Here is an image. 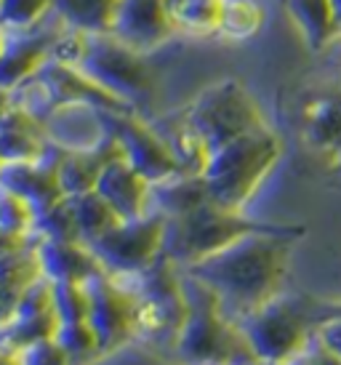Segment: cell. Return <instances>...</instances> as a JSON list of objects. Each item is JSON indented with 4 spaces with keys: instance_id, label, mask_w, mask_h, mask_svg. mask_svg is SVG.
<instances>
[{
    "instance_id": "cell-1",
    "label": "cell",
    "mask_w": 341,
    "mask_h": 365,
    "mask_svg": "<svg viewBox=\"0 0 341 365\" xmlns=\"http://www.w3.org/2000/svg\"><path fill=\"white\" fill-rule=\"evenodd\" d=\"M299 237H304V227L275 224L270 230L245 235L184 272L211 288L221 309L240 323L283 294L291 248Z\"/></svg>"
},
{
    "instance_id": "cell-2",
    "label": "cell",
    "mask_w": 341,
    "mask_h": 365,
    "mask_svg": "<svg viewBox=\"0 0 341 365\" xmlns=\"http://www.w3.org/2000/svg\"><path fill=\"white\" fill-rule=\"evenodd\" d=\"M280 155L283 142L270 125L216 147L200 173L208 197L227 211H245L280 163Z\"/></svg>"
},
{
    "instance_id": "cell-3",
    "label": "cell",
    "mask_w": 341,
    "mask_h": 365,
    "mask_svg": "<svg viewBox=\"0 0 341 365\" xmlns=\"http://www.w3.org/2000/svg\"><path fill=\"white\" fill-rule=\"evenodd\" d=\"M184 291H187V320L176 339V352L184 363L240 365L243 357L256 360L240 325L221 309L211 288H205L200 280L184 272Z\"/></svg>"
},
{
    "instance_id": "cell-4",
    "label": "cell",
    "mask_w": 341,
    "mask_h": 365,
    "mask_svg": "<svg viewBox=\"0 0 341 365\" xmlns=\"http://www.w3.org/2000/svg\"><path fill=\"white\" fill-rule=\"evenodd\" d=\"M270 227L275 224L253 222L245 216V211H227L213 200H205L198 208L168 219L163 256L170 259L179 269H187L221 248L238 243L245 235L261 232Z\"/></svg>"
},
{
    "instance_id": "cell-5",
    "label": "cell",
    "mask_w": 341,
    "mask_h": 365,
    "mask_svg": "<svg viewBox=\"0 0 341 365\" xmlns=\"http://www.w3.org/2000/svg\"><path fill=\"white\" fill-rule=\"evenodd\" d=\"M144 56L147 53L131 48L112 32H88L83 56L75 67L118 102L136 107L155 91V75Z\"/></svg>"
},
{
    "instance_id": "cell-6",
    "label": "cell",
    "mask_w": 341,
    "mask_h": 365,
    "mask_svg": "<svg viewBox=\"0 0 341 365\" xmlns=\"http://www.w3.org/2000/svg\"><path fill=\"white\" fill-rule=\"evenodd\" d=\"M184 115L211 153L221 144L267 125V118L253 93L235 78H224L203 88L184 107Z\"/></svg>"
},
{
    "instance_id": "cell-7",
    "label": "cell",
    "mask_w": 341,
    "mask_h": 365,
    "mask_svg": "<svg viewBox=\"0 0 341 365\" xmlns=\"http://www.w3.org/2000/svg\"><path fill=\"white\" fill-rule=\"evenodd\" d=\"M238 325L261 365L296 363L315 341L304 309L283 294L243 317Z\"/></svg>"
},
{
    "instance_id": "cell-8",
    "label": "cell",
    "mask_w": 341,
    "mask_h": 365,
    "mask_svg": "<svg viewBox=\"0 0 341 365\" xmlns=\"http://www.w3.org/2000/svg\"><path fill=\"white\" fill-rule=\"evenodd\" d=\"M168 219L158 211H147L136 219H121L88 248L96 262L110 274H136L163 256Z\"/></svg>"
},
{
    "instance_id": "cell-9",
    "label": "cell",
    "mask_w": 341,
    "mask_h": 365,
    "mask_svg": "<svg viewBox=\"0 0 341 365\" xmlns=\"http://www.w3.org/2000/svg\"><path fill=\"white\" fill-rule=\"evenodd\" d=\"M101 115L107 133L121 147V155L147 182L161 184L179 176V163L150 120H141L133 110H104Z\"/></svg>"
},
{
    "instance_id": "cell-10",
    "label": "cell",
    "mask_w": 341,
    "mask_h": 365,
    "mask_svg": "<svg viewBox=\"0 0 341 365\" xmlns=\"http://www.w3.org/2000/svg\"><path fill=\"white\" fill-rule=\"evenodd\" d=\"M86 285L91 296L88 323L99 339V349H123L131 336H136V294L128 277L101 269Z\"/></svg>"
},
{
    "instance_id": "cell-11",
    "label": "cell",
    "mask_w": 341,
    "mask_h": 365,
    "mask_svg": "<svg viewBox=\"0 0 341 365\" xmlns=\"http://www.w3.org/2000/svg\"><path fill=\"white\" fill-rule=\"evenodd\" d=\"M110 32L141 53L155 51L176 35L168 0H121Z\"/></svg>"
},
{
    "instance_id": "cell-12",
    "label": "cell",
    "mask_w": 341,
    "mask_h": 365,
    "mask_svg": "<svg viewBox=\"0 0 341 365\" xmlns=\"http://www.w3.org/2000/svg\"><path fill=\"white\" fill-rule=\"evenodd\" d=\"M301 139L315 155L328 163H341V86H328L310 93L299 110Z\"/></svg>"
},
{
    "instance_id": "cell-13",
    "label": "cell",
    "mask_w": 341,
    "mask_h": 365,
    "mask_svg": "<svg viewBox=\"0 0 341 365\" xmlns=\"http://www.w3.org/2000/svg\"><path fill=\"white\" fill-rule=\"evenodd\" d=\"M0 187L21 195L35 208V213L49 211L59 200L67 197L59 182V158L51 160V150L43 158H38V160L3 163V168H0Z\"/></svg>"
},
{
    "instance_id": "cell-14",
    "label": "cell",
    "mask_w": 341,
    "mask_h": 365,
    "mask_svg": "<svg viewBox=\"0 0 341 365\" xmlns=\"http://www.w3.org/2000/svg\"><path fill=\"white\" fill-rule=\"evenodd\" d=\"M51 16H54V14H51ZM49 19L43 21L41 27H35V30L9 32L6 51L0 56V88L14 91L16 86H21L24 81H30L32 75H38V70L51 59L54 41H56V35H59L64 21L59 24V30H46Z\"/></svg>"
},
{
    "instance_id": "cell-15",
    "label": "cell",
    "mask_w": 341,
    "mask_h": 365,
    "mask_svg": "<svg viewBox=\"0 0 341 365\" xmlns=\"http://www.w3.org/2000/svg\"><path fill=\"white\" fill-rule=\"evenodd\" d=\"M96 192L112 205V211L121 219H136L150 211L152 184L123 155L112 158L104 165L99 182H96Z\"/></svg>"
},
{
    "instance_id": "cell-16",
    "label": "cell",
    "mask_w": 341,
    "mask_h": 365,
    "mask_svg": "<svg viewBox=\"0 0 341 365\" xmlns=\"http://www.w3.org/2000/svg\"><path fill=\"white\" fill-rule=\"evenodd\" d=\"M35 248H38V262H41L43 274L51 283H88L93 274L101 272L93 251L83 240L41 237V243Z\"/></svg>"
},
{
    "instance_id": "cell-17",
    "label": "cell",
    "mask_w": 341,
    "mask_h": 365,
    "mask_svg": "<svg viewBox=\"0 0 341 365\" xmlns=\"http://www.w3.org/2000/svg\"><path fill=\"white\" fill-rule=\"evenodd\" d=\"M51 150L49 131L41 118L21 107H11L0 118V160L3 163H21L38 160Z\"/></svg>"
},
{
    "instance_id": "cell-18",
    "label": "cell",
    "mask_w": 341,
    "mask_h": 365,
    "mask_svg": "<svg viewBox=\"0 0 341 365\" xmlns=\"http://www.w3.org/2000/svg\"><path fill=\"white\" fill-rule=\"evenodd\" d=\"M118 155H121V147L110 133L96 147H88V150H72V153L61 150L59 182L64 195L70 197V195H83L96 190V182H99L104 165Z\"/></svg>"
},
{
    "instance_id": "cell-19",
    "label": "cell",
    "mask_w": 341,
    "mask_h": 365,
    "mask_svg": "<svg viewBox=\"0 0 341 365\" xmlns=\"http://www.w3.org/2000/svg\"><path fill=\"white\" fill-rule=\"evenodd\" d=\"M158 133L163 136V142L168 144L170 155L176 158L181 173H190V176H200L211 150L205 147V142L200 139V133L192 128V123L187 120L184 110L170 112L166 118L152 123Z\"/></svg>"
},
{
    "instance_id": "cell-20",
    "label": "cell",
    "mask_w": 341,
    "mask_h": 365,
    "mask_svg": "<svg viewBox=\"0 0 341 365\" xmlns=\"http://www.w3.org/2000/svg\"><path fill=\"white\" fill-rule=\"evenodd\" d=\"M283 3L310 51H325L333 38H339L331 0H283Z\"/></svg>"
},
{
    "instance_id": "cell-21",
    "label": "cell",
    "mask_w": 341,
    "mask_h": 365,
    "mask_svg": "<svg viewBox=\"0 0 341 365\" xmlns=\"http://www.w3.org/2000/svg\"><path fill=\"white\" fill-rule=\"evenodd\" d=\"M121 0H54V14L81 32H110Z\"/></svg>"
},
{
    "instance_id": "cell-22",
    "label": "cell",
    "mask_w": 341,
    "mask_h": 365,
    "mask_svg": "<svg viewBox=\"0 0 341 365\" xmlns=\"http://www.w3.org/2000/svg\"><path fill=\"white\" fill-rule=\"evenodd\" d=\"M176 35L213 38L219 35L221 0H168Z\"/></svg>"
},
{
    "instance_id": "cell-23",
    "label": "cell",
    "mask_w": 341,
    "mask_h": 365,
    "mask_svg": "<svg viewBox=\"0 0 341 365\" xmlns=\"http://www.w3.org/2000/svg\"><path fill=\"white\" fill-rule=\"evenodd\" d=\"M67 200H70L75 227H78V235H81L83 243H93L99 235H104L110 227L121 222V216L112 211V205L96 190L83 195H70Z\"/></svg>"
},
{
    "instance_id": "cell-24",
    "label": "cell",
    "mask_w": 341,
    "mask_h": 365,
    "mask_svg": "<svg viewBox=\"0 0 341 365\" xmlns=\"http://www.w3.org/2000/svg\"><path fill=\"white\" fill-rule=\"evenodd\" d=\"M267 24V11L261 0H221L219 38L224 41H251Z\"/></svg>"
},
{
    "instance_id": "cell-25",
    "label": "cell",
    "mask_w": 341,
    "mask_h": 365,
    "mask_svg": "<svg viewBox=\"0 0 341 365\" xmlns=\"http://www.w3.org/2000/svg\"><path fill=\"white\" fill-rule=\"evenodd\" d=\"M38 213L21 195L0 187V237L6 240H24L35 232Z\"/></svg>"
},
{
    "instance_id": "cell-26",
    "label": "cell",
    "mask_w": 341,
    "mask_h": 365,
    "mask_svg": "<svg viewBox=\"0 0 341 365\" xmlns=\"http://www.w3.org/2000/svg\"><path fill=\"white\" fill-rule=\"evenodd\" d=\"M51 14L54 0H0V27L6 32L35 30Z\"/></svg>"
},
{
    "instance_id": "cell-27",
    "label": "cell",
    "mask_w": 341,
    "mask_h": 365,
    "mask_svg": "<svg viewBox=\"0 0 341 365\" xmlns=\"http://www.w3.org/2000/svg\"><path fill=\"white\" fill-rule=\"evenodd\" d=\"M21 363L24 365H72V357L54 336H49V339H38V341H32V344L21 346Z\"/></svg>"
},
{
    "instance_id": "cell-28",
    "label": "cell",
    "mask_w": 341,
    "mask_h": 365,
    "mask_svg": "<svg viewBox=\"0 0 341 365\" xmlns=\"http://www.w3.org/2000/svg\"><path fill=\"white\" fill-rule=\"evenodd\" d=\"M315 339H317V344L322 349L341 357V304L336 307V312L331 317H325V320L315 325Z\"/></svg>"
},
{
    "instance_id": "cell-29",
    "label": "cell",
    "mask_w": 341,
    "mask_h": 365,
    "mask_svg": "<svg viewBox=\"0 0 341 365\" xmlns=\"http://www.w3.org/2000/svg\"><path fill=\"white\" fill-rule=\"evenodd\" d=\"M296 365H341V357L331 355L328 349H322V346L317 344V339H315L310 344V349L296 360Z\"/></svg>"
},
{
    "instance_id": "cell-30",
    "label": "cell",
    "mask_w": 341,
    "mask_h": 365,
    "mask_svg": "<svg viewBox=\"0 0 341 365\" xmlns=\"http://www.w3.org/2000/svg\"><path fill=\"white\" fill-rule=\"evenodd\" d=\"M0 365H24L21 363V349L0 344Z\"/></svg>"
},
{
    "instance_id": "cell-31",
    "label": "cell",
    "mask_w": 341,
    "mask_h": 365,
    "mask_svg": "<svg viewBox=\"0 0 341 365\" xmlns=\"http://www.w3.org/2000/svg\"><path fill=\"white\" fill-rule=\"evenodd\" d=\"M14 107V93L9 88H0V118Z\"/></svg>"
},
{
    "instance_id": "cell-32",
    "label": "cell",
    "mask_w": 341,
    "mask_h": 365,
    "mask_svg": "<svg viewBox=\"0 0 341 365\" xmlns=\"http://www.w3.org/2000/svg\"><path fill=\"white\" fill-rule=\"evenodd\" d=\"M6 43H9V32L0 27V56H3V51H6Z\"/></svg>"
},
{
    "instance_id": "cell-33",
    "label": "cell",
    "mask_w": 341,
    "mask_h": 365,
    "mask_svg": "<svg viewBox=\"0 0 341 365\" xmlns=\"http://www.w3.org/2000/svg\"><path fill=\"white\" fill-rule=\"evenodd\" d=\"M278 365H296V363H278Z\"/></svg>"
},
{
    "instance_id": "cell-34",
    "label": "cell",
    "mask_w": 341,
    "mask_h": 365,
    "mask_svg": "<svg viewBox=\"0 0 341 365\" xmlns=\"http://www.w3.org/2000/svg\"><path fill=\"white\" fill-rule=\"evenodd\" d=\"M0 168H3V160H0Z\"/></svg>"
},
{
    "instance_id": "cell-35",
    "label": "cell",
    "mask_w": 341,
    "mask_h": 365,
    "mask_svg": "<svg viewBox=\"0 0 341 365\" xmlns=\"http://www.w3.org/2000/svg\"><path fill=\"white\" fill-rule=\"evenodd\" d=\"M339 35H341V32H339Z\"/></svg>"
}]
</instances>
